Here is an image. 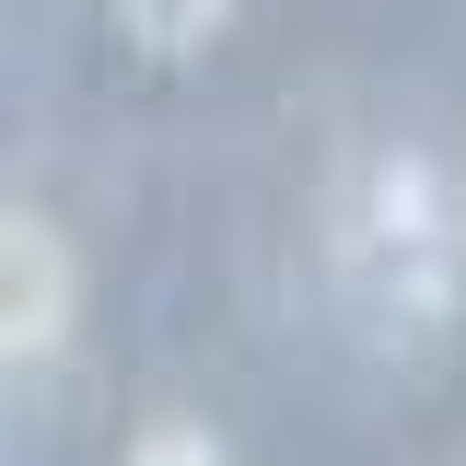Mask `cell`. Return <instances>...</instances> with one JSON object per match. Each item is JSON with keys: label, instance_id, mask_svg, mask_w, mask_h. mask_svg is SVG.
<instances>
[{"label": "cell", "instance_id": "6da1fadb", "mask_svg": "<svg viewBox=\"0 0 466 466\" xmlns=\"http://www.w3.org/2000/svg\"><path fill=\"white\" fill-rule=\"evenodd\" d=\"M339 280L385 339H431L466 291V210L431 152H373L339 198Z\"/></svg>", "mask_w": 466, "mask_h": 466}, {"label": "cell", "instance_id": "7a4b0ae2", "mask_svg": "<svg viewBox=\"0 0 466 466\" xmlns=\"http://www.w3.org/2000/svg\"><path fill=\"white\" fill-rule=\"evenodd\" d=\"M70 315H82V268H70V245L35 198H12L0 210V350L35 373L70 350Z\"/></svg>", "mask_w": 466, "mask_h": 466}, {"label": "cell", "instance_id": "3957f363", "mask_svg": "<svg viewBox=\"0 0 466 466\" xmlns=\"http://www.w3.org/2000/svg\"><path fill=\"white\" fill-rule=\"evenodd\" d=\"M222 12H233V0H116V35H128L140 58H187Z\"/></svg>", "mask_w": 466, "mask_h": 466}, {"label": "cell", "instance_id": "277c9868", "mask_svg": "<svg viewBox=\"0 0 466 466\" xmlns=\"http://www.w3.org/2000/svg\"><path fill=\"white\" fill-rule=\"evenodd\" d=\"M128 466H233V455H222V431H210V420H164V431H140V443H128Z\"/></svg>", "mask_w": 466, "mask_h": 466}]
</instances>
